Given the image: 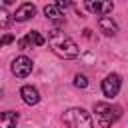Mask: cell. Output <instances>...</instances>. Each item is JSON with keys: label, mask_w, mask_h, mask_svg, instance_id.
<instances>
[{"label": "cell", "mask_w": 128, "mask_h": 128, "mask_svg": "<svg viewBox=\"0 0 128 128\" xmlns=\"http://www.w3.org/2000/svg\"><path fill=\"white\" fill-rule=\"evenodd\" d=\"M20 96H22V100H24L26 104H30V106H34V104L40 102V94H38V90H36L34 86H22V88H20Z\"/></svg>", "instance_id": "cell-8"}, {"label": "cell", "mask_w": 128, "mask_h": 128, "mask_svg": "<svg viewBox=\"0 0 128 128\" xmlns=\"http://www.w3.org/2000/svg\"><path fill=\"white\" fill-rule=\"evenodd\" d=\"M44 14H46V18H50V20L56 22V24H62V22H64V14L60 12V8H58L56 4L44 6Z\"/></svg>", "instance_id": "cell-10"}, {"label": "cell", "mask_w": 128, "mask_h": 128, "mask_svg": "<svg viewBox=\"0 0 128 128\" xmlns=\"http://www.w3.org/2000/svg\"><path fill=\"white\" fill-rule=\"evenodd\" d=\"M0 26H2V28H6V26H8V14H6V10H4V8L0 10Z\"/></svg>", "instance_id": "cell-14"}, {"label": "cell", "mask_w": 128, "mask_h": 128, "mask_svg": "<svg viewBox=\"0 0 128 128\" xmlns=\"http://www.w3.org/2000/svg\"><path fill=\"white\" fill-rule=\"evenodd\" d=\"M18 114L16 112H2L0 116V128H16Z\"/></svg>", "instance_id": "cell-11"}, {"label": "cell", "mask_w": 128, "mask_h": 128, "mask_svg": "<svg viewBox=\"0 0 128 128\" xmlns=\"http://www.w3.org/2000/svg\"><path fill=\"white\" fill-rule=\"evenodd\" d=\"M10 42H12V36H10V34H6V36L2 38V46H6V44H10Z\"/></svg>", "instance_id": "cell-15"}, {"label": "cell", "mask_w": 128, "mask_h": 128, "mask_svg": "<svg viewBox=\"0 0 128 128\" xmlns=\"http://www.w3.org/2000/svg\"><path fill=\"white\" fill-rule=\"evenodd\" d=\"M48 44H50V48H52V52L56 54V56H60V58H66V60H70V58H76L78 56V44L70 38V36H66L64 32H60V30H50V34H48Z\"/></svg>", "instance_id": "cell-1"}, {"label": "cell", "mask_w": 128, "mask_h": 128, "mask_svg": "<svg viewBox=\"0 0 128 128\" xmlns=\"http://www.w3.org/2000/svg\"><path fill=\"white\" fill-rule=\"evenodd\" d=\"M120 84H122V80H120L118 74H108V76L102 80V92H104V96H106V98L116 96L118 90H120Z\"/></svg>", "instance_id": "cell-4"}, {"label": "cell", "mask_w": 128, "mask_h": 128, "mask_svg": "<svg viewBox=\"0 0 128 128\" xmlns=\"http://www.w3.org/2000/svg\"><path fill=\"white\" fill-rule=\"evenodd\" d=\"M34 14H36V6L30 4V2H24V4H20L18 10L14 12V20H16V22H26V20H30Z\"/></svg>", "instance_id": "cell-7"}, {"label": "cell", "mask_w": 128, "mask_h": 128, "mask_svg": "<svg viewBox=\"0 0 128 128\" xmlns=\"http://www.w3.org/2000/svg\"><path fill=\"white\" fill-rule=\"evenodd\" d=\"M56 6H58V8H68V6H70V2H64V0H60Z\"/></svg>", "instance_id": "cell-16"}, {"label": "cell", "mask_w": 128, "mask_h": 128, "mask_svg": "<svg viewBox=\"0 0 128 128\" xmlns=\"http://www.w3.org/2000/svg\"><path fill=\"white\" fill-rule=\"evenodd\" d=\"M12 72L18 76V78H26L30 72H32V60L28 56H18L14 62H12Z\"/></svg>", "instance_id": "cell-5"}, {"label": "cell", "mask_w": 128, "mask_h": 128, "mask_svg": "<svg viewBox=\"0 0 128 128\" xmlns=\"http://www.w3.org/2000/svg\"><path fill=\"white\" fill-rule=\"evenodd\" d=\"M86 10H90L92 14H100V16H106L108 12L114 10V4L112 2H94V0H88L86 2Z\"/></svg>", "instance_id": "cell-6"}, {"label": "cell", "mask_w": 128, "mask_h": 128, "mask_svg": "<svg viewBox=\"0 0 128 128\" xmlns=\"http://www.w3.org/2000/svg\"><path fill=\"white\" fill-rule=\"evenodd\" d=\"M74 84H76L78 88H86V86H88V78H86L84 74H78V76L74 78Z\"/></svg>", "instance_id": "cell-13"}, {"label": "cell", "mask_w": 128, "mask_h": 128, "mask_svg": "<svg viewBox=\"0 0 128 128\" xmlns=\"http://www.w3.org/2000/svg\"><path fill=\"white\" fill-rule=\"evenodd\" d=\"M26 40H28L30 46H32V44H34V46H44V42H46L44 36H42L40 32H36V30H30V32L26 34Z\"/></svg>", "instance_id": "cell-12"}, {"label": "cell", "mask_w": 128, "mask_h": 128, "mask_svg": "<svg viewBox=\"0 0 128 128\" xmlns=\"http://www.w3.org/2000/svg\"><path fill=\"white\" fill-rule=\"evenodd\" d=\"M94 112L98 116V124L100 128H108L112 126V122H116L122 114L120 106H112V104H106V102H96L94 104Z\"/></svg>", "instance_id": "cell-2"}, {"label": "cell", "mask_w": 128, "mask_h": 128, "mask_svg": "<svg viewBox=\"0 0 128 128\" xmlns=\"http://www.w3.org/2000/svg\"><path fill=\"white\" fill-rule=\"evenodd\" d=\"M98 26H100V30H102L106 36H114V34L118 32L116 22H114L112 18H108V16H100V18H98Z\"/></svg>", "instance_id": "cell-9"}, {"label": "cell", "mask_w": 128, "mask_h": 128, "mask_svg": "<svg viewBox=\"0 0 128 128\" xmlns=\"http://www.w3.org/2000/svg\"><path fill=\"white\" fill-rule=\"evenodd\" d=\"M62 122L68 128H92V118L84 108H70L64 112Z\"/></svg>", "instance_id": "cell-3"}]
</instances>
